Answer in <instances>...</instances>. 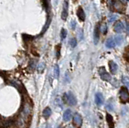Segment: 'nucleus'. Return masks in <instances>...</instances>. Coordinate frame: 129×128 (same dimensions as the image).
I'll list each match as a JSON object with an SVG mask.
<instances>
[{
	"label": "nucleus",
	"instance_id": "obj_8",
	"mask_svg": "<svg viewBox=\"0 0 129 128\" xmlns=\"http://www.w3.org/2000/svg\"><path fill=\"white\" fill-rule=\"evenodd\" d=\"M99 39V24H97L94 27V45H97Z\"/></svg>",
	"mask_w": 129,
	"mask_h": 128
},
{
	"label": "nucleus",
	"instance_id": "obj_1",
	"mask_svg": "<svg viewBox=\"0 0 129 128\" xmlns=\"http://www.w3.org/2000/svg\"><path fill=\"white\" fill-rule=\"evenodd\" d=\"M119 99H120V102L123 104L129 102V92L126 87H122L120 89Z\"/></svg>",
	"mask_w": 129,
	"mask_h": 128
},
{
	"label": "nucleus",
	"instance_id": "obj_23",
	"mask_svg": "<svg viewBox=\"0 0 129 128\" xmlns=\"http://www.w3.org/2000/svg\"><path fill=\"white\" fill-rule=\"evenodd\" d=\"M101 30H102V32L104 35L107 34V27L106 23H103V24L102 25V27H101Z\"/></svg>",
	"mask_w": 129,
	"mask_h": 128
},
{
	"label": "nucleus",
	"instance_id": "obj_11",
	"mask_svg": "<svg viewBox=\"0 0 129 128\" xmlns=\"http://www.w3.org/2000/svg\"><path fill=\"white\" fill-rule=\"evenodd\" d=\"M109 68H110V71L111 74H116L117 73V69H118V65L117 64H115L114 61H109Z\"/></svg>",
	"mask_w": 129,
	"mask_h": 128
},
{
	"label": "nucleus",
	"instance_id": "obj_26",
	"mask_svg": "<svg viewBox=\"0 0 129 128\" xmlns=\"http://www.w3.org/2000/svg\"><path fill=\"white\" fill-rule=\"evenodd\" d=\"M125 23H126V31H127V35H129V20H128V19H126Z\"/></svg>",
	"mask_w": 129,
	"mask_h": 128
},
{
	"label": "nucleus",
	"instance_id": "obj_12",
	"mask_svg": "<svg viewBox=\"0 0 129 128\" xmlns=\"http://www.w3.org/2000/svg\"><path fill=\"white\" fill-rule=\"evenodd\" d=\"M72 118V111L70 110H66L63 114V120L64 122H69Z\"/></svg>",
	"mask_w": 129,
	"mask_h": 128
},
{
	"label": "nucleus",
	"instance_id": "obj_15",
	"mask_svg": "<svg viewBox=\"0 0 129 128\" xmlns=\"http://www.w3.org/2000/svg\"><path fill=\"white\" fill-rule=\"evenodd\" d=\"M106 118H107V122L108 123L109 126H110V127H114V120H113L112 116L111 114H107Z\"/></svg>",
	"mask_w": 129,
	"mask_h": 128
},
{
	"label": "nucleus",
	"instance_id": "obj_16",
	"mask_svg": "<svg viewBox=\"0 0 129 128\" xmlns=\"http://www.w3.org/2000/svg\"><path fill=\"white\" fill-rule=\"evenodd\" d=\"M52 114V110L49 107H46L45 109L43 110V116L45 118H48L50 117V115Z\"/></svg>",
	"mask_w": 129,
	"mask_h": 128
},
{
	"label": "nucleus",
	"instance_id": "obj_17",
	"mask_svg": "<svg viewBox=\"0 0 129 128\" xmlns=\"http://www.w3.org/2000/svg\"><path fill=\"white\" fill-rule=\"evenodd\" d=\"M44 68H45V65H44V63L41 62L37 65L36 69H37V71L39 72V73H42V72L44 71Z\"/></svg>",
	"mask_w": 129,
	"mask_h": 128
},
{
	"label": "nucleus",
	"instance_id": "obj_25",
	"mask_svg": "<svg viewBox=\"0 0 129 128\" xmlns=\"http://www.w3.org/2000/svg\"><path fill=\"white\" fill-rule=\"evenodd\" d=\"M117 19V15H111L110 17H109V22L110 23H112V22H114L115 20H116Z\"/></svg>",
	"mask_w": 129,
	"mask_h": 128
},
{
	"label": "nucleus",
	"instance_id": "obj_10",
	"mask_svg": "<svg viewBox=\"0 0 129 128\" xmlns=\"http://www.w3.org/2000/svg\"><path fill=\"white\" fill-rule=\"evenodd\" d=\"M77 15H78L80 21H85V19H86V15H85V12L82 7H78V11H77Z\"/></svg>",
	"mask_w": 129,
	"mask_h": 128
},
{
	"label": "nucleus",
	"instance_id": "obj_6",
	"mask_svg": "<svg viewBox=\"0 0 129 128\" xmlns=\"http://www.w3.org/2000/svg\"><path fill=\"white\" fill-rule=\"evenodd\" d=\"M124 29V24L122 21H118L117 22L115 26H114V30L115 32H122Z\"/></svg>",
	"mask_w": 129,
	"mask_h": 128
},
{
	"label": "nucleus",
	"instance_id": "obj_29",
	"mask_svg": "<svg viewBox=\"0 0 129 128\" xmlns=\"http://www.w3.org/2000/svg\"><path fill=\"white\" fill-rule=\"evenodd\" d=\"M126 1H127V2H129V0H126Z\"/></svg>",
	"mask_w": 129,
	"mask_h": 128
},
{
	"label": "nucleus",
	"instance_id": "obj_9",
	"mask_svg": "<svg viewBox=\"0 0 129 128\" xmlns=\"http://www.w3.org/2000/svg\"><path fill=\"white\" fill-rule=\"evenodd\" d=\"M68 17V3L66 1L63 4V10L61 13V19L63 20H66Z\"/></svg>",
	"mask_w": 129,
	"mask_h": 128
},
{
	"label": "nucleus",
	"instance_id": "obj_14",
	"mask_svg": "<svg viewBox=\"0 0 129 128\" xmlns=\"http://www.w3.org/2000/svg\"><path fill=\"white\" fill-rule=\"evenodd\" d=\"M114 39H115V45H121L123 43L124 41V38L122 35H115L114 37Z\"/></svg>",
	"mask_w": 129,
	"mask_h": 128
},
{
	"label": "nucleus",
	"instance_id": "obj_3",
	"mask_svg": "<svg viewBox=\"0 0 129 128\" xmlns=\"http://www.w3.org/2000/svg\"><path fill=\"white\" fill-rule=\"evenodd\" d=\"M99 73L101 79L103 80V81H111V75L107 73L104 67H100L99 68Z\"/></svg>",
	"mask_w": 129,
	"mask_h": 128
},
{
	"label": "nucleus",
	"instance_id": "obj_28",
	"mask_svg": "<svg viewBox=\"0 0 129 128\" xmlns=\"http://www.w3.org/2000/svg\"><path fill=\"white\" fill-rule=\"evenodd\" d=\"M75 27H76V22H75L74 20H73V21L71 22V28H72L73 30H74V29H75Z\"/></svg>",
	"mask_w": 129,
	"mask_h": 128
},
{
	"label": "nucleus",
	"instance_id": "obj_5",
	"mask_svg": "<svg viewBox=\"0 0 129 128\" xmlns=\"http://www.w3.org/2000/svg\"><path fill=\"white\" fill-rule=\"evenodd\" d=\"M74 125L77 127H80L82 125V118L79 114H75L74 116Z\"/></svg>",
	"mask_w": 129,
	"mask_h": 128
},
{
	"label": "nucleus",
	"instance_id": "obj_19",
	"mask_svg": "<svg viewBox=\"0 0 129 128\" xmlns=\"http://www.w3.org/2000/svg\"><path fill=\"white\" fill-rule=\"evenodd\" d=\"M59 76H60V68L57 65H56L54 67V77L56 78H58Z\"/></svg>",
	"mask_w": 129,
	"mask_h": 128
},
{
	"label": "nucleus",
	"instance_id": "obj_22",
	"mask_svg": "<svg viewBox=\"0 0 129 128\" xmlns=\"http://www.w3.org/2000/svg\"><path fill=\"white\" fill-rule=\"evenodd\" d=\"M70 45L72 48H75L77 46V39L75 38H72L70 40Z\"/></svg>",
	"mask_w": 129,
	"mask_h": 128
},
{
	"label": "nucleus",
	"instance_id": "obj_21",
	"mask_svg": "<svg viewBox=\"0 0 129 128\" xmlns=\"http://www.w3.org/2000/svg\"><path fill=\"white\" fill-rule=\"evenodd\" d=\"M122 82L123 83V85H126L127 86H129V78L127 77H122Z\"/></svg>",
	"mask_w": 129,
	"mask_h": 128
},
{
	"label": "nucleus",
	"instance_id": "obj_18",
	"mask_svg": "<svg viewBox=\"0 0 129 128\" xmlns=\"http://www.w3.org/2000/svg\"><path fill=\"white\" fill-rule=\"evenodd\" d=\"M123 57L127 61L129 62V46H127L126 49H125V52L123 53Z\"/></svg>",
	"mask_w": 129,
	"mask_h": 128
},
{
	"label": "nucleus",
	"instance_id": "obj_4",
	"mask_svg": "<svg viewBox=\"0 0 129 128\" xmlns=\"http://www.w3.org/2000/svg\"><path fill=\"white\" fill-rule=\"evenodd\" d=\"M66 102L72 106H75L77 104V99L72 92H69L68 94H66Z\"/></svg>",
	"mask_w": 129,
	"mask_h": 128
},
{
	"label": "nucleus",
	"instance_id": "obj_2",
	"mask_svg": "<svg viewBox=\"0 0 129 128\" xmlns=\"http://www.w3.org/2000/svg\"><path fill=\"white\" fill-rule=\"evenodd\" d=\"M111 5L115 10L119 13H123L125 11V6L120 0H111Z\"/></svg>",
	"mask_w": 129,
	"mask_h": 128
},
{
	"label": "nucleus",
	"instance_id": "obj_7",
	"mask_svg": "<svg viewBox=\"0 0 129 128\" xmlns=\"http://www.w3.org/2000/svg\"><path fill=\"white\" fill-rule=\"evenodd\" d=\"M95 102L97 104V106H102L103 102H104V98H103V96L101 93H97L95 94Z\"/></svg>",
	"mask_w": 129,
	"mask_h": 128
},
{
	"label": "nucleus",
	"instance_id": "obj_24",
	"mask_svg": "<svg viewBox=\"0 0 129 128\" xmlns=\"http://www.w3.org/2000/svg\"><path fill=\"white\" fill-rule=\"evenodd\" d=\"M106 108H107V110H110V111H113L114 110V106H113V104L111 102H108L107 104V106H106Z\"/></svg>",
	"mask_w": 129,
	"mask_h": 128
},
{
	"label": "nucleus",
	"instance_id": "obj_27",
	"mask_svg": "<svg viewBox=\"0 0 129 128\" xmlns=\"http://www.w3.org/2000/svg\"><path fill=\"white\" fill-rule=\"evenodd\" d=\"M60 45L56 46V52H57L56 53V57H57V58L60 57Z\"/></svg>",
	"mask_w": 129,
	"mask_h": 128
},
{
	"label": "nucleus",
	"instance_id": "obj_13",
	"mask_svg": "<svg viewBox=\"0 0 129 128\" xmlns=\"http://www.w3.org/2000/svg\"><path fill=\"white\" fill-rule=\"evenodd\" d=\"M115 46V39L114 38H109L107 42H106V47L108 48V49H113Z\"/></svg>",
	"mask_w": 129,
	"mask_h": 128
},
{
	"label": "nucleus",
	"instance_id": "obj_20",
	"mask_svg": "<svg viewBox=\"0 0 129 128\" xmlns=\"http://www.w3.org/2000/svg\"><path fill=\"white\" fill-rule=\"evenodd\" d=\"M67 36V31L66 29L62 28L61 31H60V38H61V39H64L66 38Z\"/></svg>",
	"mask_w": 129,
	"mask_h": 128
}]
</instances>
